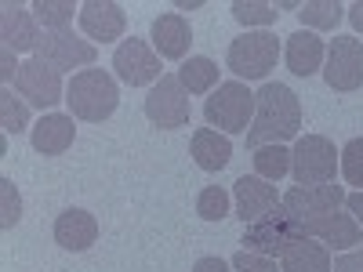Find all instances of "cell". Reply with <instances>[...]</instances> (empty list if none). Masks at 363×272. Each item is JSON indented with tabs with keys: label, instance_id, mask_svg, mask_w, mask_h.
Listing matches in <instances>:
<instances>
[{
	"label": "cell",
	"instance_id": "obj_34",
	"mask_svg": "<svg viewBox=\"0 0 363 272\" xmlns=\"http://www.w3.org/2000/svg\"><path fill=\"white\" fill-rule=\"evenodd\" d=\"M330 272H363V251H349V254L335 258V268Z\"/></svg>",
	"mask_w": 363,
	"mask_h": 272
},
{
	"label": "cell",
	"instance_id": "obj_38",
	"mask_svg": "<svg viewBox=\"0 0 363 272\" xmlns=\"http://www.w3.org/2000/svg\"><path fill=\"white\" fill-rule=\"evenodd\" d=\"M174 8H178V11H196V8H203V0H178Z\"/></svg>",
	"mask_w": 363,
	"mask_h": 272
},
{
	"label": "cell",
	"instance_id": "obj_3",
	"mask_svg": "<svg viewBox=\"0 0 363 272\" xmlns=\"http://www.w3.org/2000/svg\"><path fill=\"white\" fill-rule=\"evenodd\" d=\"M203 120L211 128H218L222 135H247L255 120V91L240 80H225L211 91V98L203 102Z\"/></svg>",
	"mask_w": 363,
	"mask_h": 272
},
{
	"label": "cell",
	"instance_id": "obj_35",
	"mask_svg": "<svg viewBox=\"0 0 363 272\" xmlns=\"http://www.w3.org/2000/svg\"><path fill=\"white\" fill-rule=\"evenodd\" d=\"M193 272H233V265L222 261V258H200V261L193 265Z\"/></svg>",
	"mask_w": 363,
	"mask_h": 272
},
{
	"label": "cell",
	"instance_id": "obj_2",
	"mask_svg": "<svg viewBox=\"0 0 363 272\" xmlns=\"http://www.w3.org/2000/svg\"><path fill=\"white\" fill-rule=\"evenodd\" d=\"M66 106H69V116L87 120V124L109 120L120 106V87H116L113 73H106V69L73 73V80L66 84Z\"/></svg>",
	"mask_w": 363,
	"mask_h": 272
},
{
	"label": "cell",
	"instance_id": "obj_33",
	"mask_svg": "<svg viewBox=\"0 0 363 272\" xmlns=\"http://www.w3.org/2000/svg\"><path fill=\"white\" fill-rule=\"evenodd\" d=\"M18 69H22V62H15V51L0 47V80L15 84V80H18Z\"/></svg>",
	"mask_w": 363,
	"mask_h": 272
},
{
	"label": "cell",
	"instance_id": "obj_17",
	"mask_svg": "<svg viewBox=\"0 0 363 272\" xmlns=\"http://www.w3.org/2000/svg\"><path fill=\"white\" fill-rule=\"evenodd\" d=\"M149 37H153V47L160 58H171V62H182L189 55V44H193V29L186 22V15L178 11H167L160 18H153L149 26Z\"/></svg>",
	"mask_w": 363,
	"mask_h": 272
},
{
	"label": "cell",
	"instance_id": "obj_13",
	"mask_svg": "<svg viewBox=\"0 0 363 272\" xmlns=\"http://www.w3.org/2000/svg\"><path fill=\"white\" fill-rule=\"evenodd\" d=\"M233 200H236V218L244 225H255L269 215V210H277L284 196L277 193L272 181H265L258 174H244V178L233 181Z\"/></svg>",
	"mask_w": 363,
	"mask_h": 272
},
{
	"label": "cell",
	"instance_id": "obj_6",
	"mask_svg": "<svg viewBox=\"0 0 363 272\" xmlns=\"http://www.w3.org/2000/svg\"><path fill=\"white\" fill-rule=\"evenodd\" d=\"M145 116H149V124L160 128V131H174V128H186L189 124L193 106H189V91L182 87L178 73H164L160 84L149 87V95H145Z\"/></svg>",
	"mask_w": 363,
	"mask_h": 272
},
{
	"label": "cell",
	"instance_id": "obj_20",
	"mask_svg": "<svg viewBox=\"0 0 363 272\" xmlns=\"http://www.w3.org/2000/svg\"><path fill=\"white\" fill-rule=\"evenodd\" d=\"M323 58H327V44L309 33V29H298V33L287 37V47H284V62L294 76H313L323 69Z\"/></svg>",
	"mask_w": 363,
	"mask_h": 272
},
{
	"label": "cell",
	"instance_id": "obj_25",
	"mask_svg": "<svg viewBox=\"0 0 363 272\" xmlns=\"http://www.w3.org/2000/svg\"><path fill=\"white\" fill-rule=\"evenodd\" d=\"M342 15H345V8L338 4V0H309V4H301L298 8V18L309 26V33H330L338 22H342Z\"/></svg>",
	"mask_w": 363,
	"mask_h": 272
},
{
	"label": "cell",
	"instance_id": "obj_8",
	"mask_svg": "<svg viewBox=\"0 0 363 272\" xmlns=\"http://www.w3.org/2000/svg\"><path fill=\"white\" fill-rule=\"evenodd\" d=\"M306 236V229H301V222H294L284 203L277 210H269V215L262 222H255L247 232H244V251H255V254H265V258H280L294 239Z\"/></svg>",
	"mask_w": 363,
	"mask_h": 272
},
{
	"label": "cell",
	"instance_id": "obj_21",
	"mask_svg": "<svg viewBox=\"0 0 363 272\" xmlns=\"http://www.w3.org/2000/svg\"><path fill=\"white\" fill-rule=\"evenodd\" d=\"M335 261H330V247L320 244L313 236H301L280 254V272H330Z\"/></svg>",
	"mask_w": 363,
	"mask_h": 272
},
{
	"label": "cell",
	"instance_id": "obj_15",
	"mask_svg": "<svg viewBox=\"0 0 363 272\" xmlns=\"http://www.w3.org/2000/svg\"><path fill=\"white\" fill-rule=\"evenodd\" d=\"M301 229H306V236L327 244L330 251H352L356 244H363V229L356 225L349 210H330V215L309 218V222H301Z\"/></svg>",
	"mask_w": 363,
	"mask_h": 272
},
{
	"label": "cell",
	"instance_id": "obj_10",
	"mask_svg": "<svg viewBox=\"0 0 363 272\" xmlns=\"http://www.w3.org/2000/svg\"><path fill=\"white\" fill-rule=\"evenodd\" d=\"M18 95L33 106V109H51L58 102H66V87H62V73L55 66H48L44 58H26L22 69H18Z\"/></svg>",
	"mask_w": 363,
	"mask_h": 272
},
{
	"label": "cell",
	"instance_id": "obj_22",
	"mask_svg": "<svg viewBox=\"0 0 363 272\" xmlns=\"http://www.w3.org/2000/svg\"><path fill=\"white\" fill-rule=\"evenodd\" d=\"M189 153L200 171H222L233 160V142H229V135H218L215 128H200L189 138Z\"/></svg>",
	"mask_w": 363,
	"mask_h": 272
},
{
	"label": "cell",
	"instance_id": "obj_12",
	"mask_svg": "<svg viewBox=\"0 0 363 272\" xmlns=\"http://www.w3.org/2000/svg\"><path fill=\"white\" fill-rule=\"evenodd\" d=\"M345 200H349V193L342 186H335V181H327V186H291L280 203L294 222H309V218L330 215V210H342Z\"/></svg>",
	"mask_w": 363,
	"mask_h": 272
},
{
	"label": "cell",
	"instance_id": "obj_14",
	"mask_svg": "<svg viewBox=\"0 0 363 272\" xmlns=\"http://www.w3.org/2000/svg\"><path fill=\"white\" fill-rule=\"evenodd\" d=\"M80 29L91 37V40H102V44H113L124 37L128 29V11L116 4V0H87L80 4Z\"/></svg>",
	"mask_w": 363,
	"mask_h": 272
},
{
	"label": "cell",
	"instance_id": "obj_18",
	"mask_svg": "<svg viewBox=\"0 0 363 272\" xmlns=\"http://www.w3.org/2000/svg\"><path fill=\"white\" fill-rule=\"evenodd\" d=\"M99 239V218L91 210H80V207H69L55 218V244L62 251H87L91 244Z\"/></svg>",
	"mask_w": 363,
	"mask_h": 272
},
{
	"label": "cell",
	"instance_id": "obj_5",
	"mask_svg": "<svg viewBox=\"0 0 363 272\" xmlns=\"http://www.w3.org/2000/svg\"><path fill=\"white\" fill-rule=\"evenodd\" d=\"M342 171V153L323 135H306L291 149V178L298 186H327Z\"/></svg>",
	"mask_w": 363,
	"mask_h": 272
},
{
	"label": "cell",
	"instance_id": "obj_30",
	"mask_svg": "<svg viewBox=\"0 0 363 272\" xmlns=\"http://www.w3.org/2000/svg\"><path fill=\"white\" fill-rule=\"evenodd\" d=\"M22 222V196L11 178H0V229H15Z\"/></svg>",
	"mask_w": 363,
	"mask_h": 272
},
{
	"label": "cell",
	"instance_id": "obj_16",
	"mask_svg": "<svg viewBox=\"0 0 363 272\" xmlns=\"http://www.w3.org/2000/svg\"><path fill=\"white\" fill-rule=\"evenodd\" d=\"M0 40H4L8 51H37L44 33H40V22L33 18V11L8 0L0 8Z\"/></svg>",
	"mask_w": 363,
	"mask_h": 272
},
{
	"label": "cell",
	"instance_id": "obj_29",
	"mask_svg": "<svg viewBox=\"0 0 363 272\" xmlns=\"http://www.w3.org/2000/svg\"><path fill=\"white\" fill-rule=\"evenodd\" d=\"M0 128H4V135H22L29 128V109L11 95L8 87L0 91Z\"/></svg>",
	"mask_w": 363,
	"mask_h": 272
},
{
	"label": "cell",
	"instance_id": "obj_23",
	"mask_svg": "<svg viewBox=\"0 0 363 272\" xmlns=\"http://www.w3.org/2000/svg\"><path fill=\"white\" fill-rule=\"evenodd\" d=\"M178 80L189 95H207V91H215V84H218V66L211 62V58L196 55V58H189V62H182Z\"/></svg>",
	"mask_w": 363,
	"mask_h": 272
},
{
	"label": "cell",
	"instance_id": "obj_24",
	"mask_svg": "<svg viewBox=\"0 0 363 272\" xmlns=\"http://www.w3.org/2000/svg\"><path fill=\"white\" fill-rule=\"evenodd\" d=\"M29 11L44 26V33H55V29H69L73 15H80V4H73V0H37V4H29Z\"/></svg>",
	"mask_w": 363,
	"mask_h": 272
},
{
	"label": "cell",
	"instance_id": "obj_4",
	"mask_svg": "<svg viewBox=\"0 0 363 272\" xmlns=\"http://www.w3.org/2000/svg\"><path fill=\"white\" fill-rule=\"evenodd\" d=\"M277 62H280V40L269 29H255V33L247 29L225 51V66L240 80H265L269 69H277Z\"/></svg>",
	"mask_w": 363,
	"mask_h": 272
},
{
	"label": "cell",
	"instance_id": "obj_37",
	"mask_svg": "<svg viewBox=\"0 0 363 272\" xmlns=\"http://www.w3.org/2000/svg\"><path fill=\"white\" fill-rule=\"evenodd\" d=\"M349 22H352L356 33H363V0H356V4L349 8Z\"/></svg>",
	"mask_w": 363,
	"mask_h": 272
},
{
	"label": "cell",
	"instance_id": "obj_1",
	"mask_svg": "<svg viewBox=\"0 0 363 272\" xmlns=\"http://www.w3.org/2000/svg\"><path fill=\"white\" fill-rule=\"evenodd\" d=\"M301 131V102L287 84H265L255 95V120L247 128V145H284Z\"/></svg>",
	"mask_w": 363,
	"mask_h": 272
},
{
	"label": "cell",
	"instance_id": "obj_19",
	"mask_svg": "<svg viewBox=\"0 0 363 272\" xmlns=\"http://www.w3.org/2000/svg\"><path fill=\"white\" fill-rule=\"evenodd\" d=\"M73 138H77V128H73L69 113H48L29 131V142H33V149L40 157H62L73 145Z\"/></svg>",
	"mask_w": 363,
	"mask_h": 272
},
{
	"label": "cell",
	"instance_id": "obj_28",
	"mask_svg": "<svg viewBox=\"0 0 363 272\" xmlns=\"http://www.w3.org/2000/svg\"><path fill=\"white\" fill-rule=\"evenodd\" d=\"M229 203L233 200H229V193L222 186H207L196 196V215L203 222H222V218H229Z\"/></svg>",
	"mask_w": 363,
	"mask_h": 272
},
{
	"label": "cell",
	"instance_id": "obj_27",
	"mask_svg": "<svg viewBox=\"0 0 363 272\" xmlns=\"http://www.w3.org/2000/svg\"><path fill=\"white\" fill-rule=\"evenodd\" d=\"M277 4H265V0H236L233 4V18L240 22V26H272L277 22Z\"/></svg>",
	"mask_w": 363,
	"mask_h": 272
},
{
	"label": "cell",
	"instance_id": "obj_11",
	"mask_svg": "<svg viewBox=\"0 0 363 272\" xmlns=\"http://www.w3.org/2000/svg\"><path fill=\"white\" fill-rule=\"evenodd\" d=\"M37 58H44L48 66H55L58 73H73L80 66H95L99 47L91 40H80L73 29H55V33H44Z\"/></svg>",
	"mask_w": 363,
	"mask_h": 272
},
{
	"label": "cell",
	"instance_id": "obj_7",
	"mask_svg": "<svg viewBox=\"0 0 363 272\" xmlns=\"http://www.w3.org/2000/svg\"><path fill=\"white\" fill-rule=\"evenodd\" d=\"M113 69H116V80L128 87H149V84H160L164 76L157 47H149V40L142 37L120 40V47L113 51Z\"/></svg>",
	"mask_w": 363,
	"mask_h": 272
},
{
	"label": "cell",
	"instance_id": "obj_31",
	"mask_svg": "<svg viewBox=\"0 0 363 272\" xmlns=\"http://www.w3.org/2000/svg\"><path fill=\"white\" fill-rule=\"evenodd\" d=\"M342 178L349 181V186L363 189V138L345 142V149H342Z\"/></svg>",
	"mask_w": 363,
	"mask_h": 272
},
{
	"label": "cell",
	"instance_id": "obj_36",
	"mask_svg": "<svg viewBox=\"0 0 363 272\" xmlns=\"http://www.w3.org/2000/svg\"><path fill=\"white\" fill-rule=\"evenodd\" d=\"M345 210L356 218V225L363 229V189H356V193H349V200H345Z\"/></svg>",
	"mask_w": 363,
	"mask_h": 272
},
{
	"label": "cell",
	"instance_id": "obj_32",
	"mask_svg": "<svg viewBox=\"0 0 363 272\" xmlns=\"http://www.w3.org/2000/svg\"><path fill=\"white\" fill-rule=\"evenodd\" d=\"M229 265H233V272H280L277 258H265V254H255V251H236Z\"/></svg>",
	"mask_w": 363,
	"mask_h": 272
},
{
	"label": "cell",
	"instance_id": "obj_26",
	"mask_svg": "<svg viewBox=\"0 0 363 272\" xmlns=\"http://www.w3.org/2000/svg\"><path fill=\"white\" fill-rule=\"evenodd\" d=\"M255 174L265 181H280L291 174V149L287 145H262L255 149Z\"/></svg>",
	"mask_w": 363,
	"mask_h": 272
},
{
	"label": "cell",
	"instance_id": "obj_9",
	"mask_svg": "<svg viewBox=\"0 0 363 272\" xmlns=\"http://www.w3.org/2000/svg\"><path fill=\"white\" fill-rule=\"evenodd\" d=\"M323 80L330 91H356L363 87V40L335 37L327 44L323 58Z\"/></svg>",
	"mask_w": 363,
	"mask_h": 272
}]
</instances>
